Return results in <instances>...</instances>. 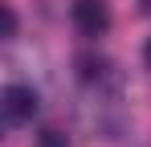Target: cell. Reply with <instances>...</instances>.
Masks as SVG:
<instances>
[{"label":"cell","instance_id":"6","mask_svg":"<svg viewBox=\"0 0 151 147\" xmlns=\"http://www.w3.org/2000/svg\"><path fill=\"white\" fill-rule=\"evenodd\" d=\"M143 57H147V66H151V41H147V49H143Z\"/></svg>","mask_w":151,"mask_h":147},{"label":"cell","instance_id":"1","mask_svg":"<svg viewBox=\"0 0 151 147\" xmlns=\"http://www.w3.org/2000/svg\"><path fill=\"white\" fill-rule=\"evenodd\" d=\"M4 115L8 122H25L37 115V94L29 90V86H8L4 90Z\"/></svg>","mask_w":151,"mask_h":147},{"label":"cell","instance_id":"4","mask_svg":"<svg viewBox=\"0 0 151 147\" xmlns=\"http://www.w3.org/2000/svg\"><path fill=\"white\" fill-rule=\"evenodd\" d=\"M37 147H70V139H65L61 131H45V135L37 139Z\"/></svg>","mask_w":151,"mask_h":147},{"label":"cell","instance_id":"2","mask_svg":"<svg viewBox=\"0 0 151 147\" xmlns=\"http://www.w3.org/2000/svg\"><path fill=\"white\" fill-rule=\"evenodd\" d=\"M74 24L86 33V37H98L106 29V8L98 0H74Z\"/></svg>","mask_w":151,"mask_h":147},{"label":"cell","instance_id":"5","mask_svg":"<svg viewBox=\"0 0 151 147\" xmlns=\"http://www.w3.org/2000/svg\"><path fill=\"white\" fill-rule=\"evenodd\" d=\"M4 37H17V12L4 8Z\"/></svg>","mask_w":151,"mask_h":147},{"label":"cell","instance_id":"3","mask_svg":"<svg viewBox=\"0 0 151 147\" xmlns=\"http://www.w3.org/2000/svg\"><path fill=\"white\" fill-rule=\"evenodd\" d=\"M102 66H106V61H98V57H78V70H82V78H86V82L102 78Z\"/></svg>","mask_w":151,"mask_h":147}]
</instances>
